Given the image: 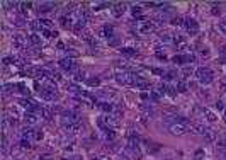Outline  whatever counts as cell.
I'll use <instances>...</instances> for the list:
<instances>
[{
  "label": "cell",
  "mask_w": 226,
  "mask_h": 160,
  "mask_svg": "<svg viewBox=\"0 0 226 160\" xmlns=\"http://www.w3.org/2000/svg\"><path fill=\"white\" fill-rule=\"evenodd\" d=\"M116 80L121 85H134V73H131L128 70H119L116 72Z\"/></svg>",
  "instance_id": "obj_1"
},
{
  "label": "cell",
  "mask_w": 226,
  "mask_h": 160,
  "mask_svg": "<svg viewBox=\"0 0 226 160\" xmlns=\"http://www.w3.org/2000/svg\"><path fill=\"white\" fill-rule=\"evenodd\" d=\"M196 77H197V80L201 84H211L212 82V72L209 68H206V67H199L196 70Z\"/></svg>",
  "instance_id": "obj_2"
},
{
  "label": "cell",
  "mask_w": 226,
  "mask_h": 160,
  "mask_svg": "<svg viewBox=\"0 0 226 160\" xmlns=\"http://www.w3.org/2000/svg\"><path fill=\"white\" fill-rule=\"evenodd\" d=\"M12 43H14L15 49H26L29 44H31V43H29V38H26V36H22V34H15L14 38H12Z\"/></svg>",
  "instance_id": "obj_3"
},
{
  "label": "cell",
  "mask_w": 226,
  "mask_h": 160,
  "mask_svg": "<svg viewBox=\"0 0 226 160\" xmlns=\"http://www.w3.org/2000/svg\"><path fill=\"white\" fill-rule=\"evenodd\" d=\"M60 67L65 72H77V65L71 58H63V60H60Z\"/></svg>",
  "instance_id": "obj_4"
},
{
  "label": "cell",
  "mask_w": 226,
  "mask_h": 160,
  "mask_svg": "<svg viewBox=\"0 0 226 160\" xmlns=\"http://www.w3.org/2000/svg\"><path fill=\"white\" fill-rule=\"evenodd\" d=\"M168 130H170L172 135L180 136V135H184V133L187 131V125H182V123H173V125L168 126Z\"/></svg>",
  "instance_id": "obj_5"
},
{
  "label": "cell",
  "mask_w": 226,
  "mask_h": 160,
  "mask_svg": "<svg viewBox=\"0 0 226 160\" xmlns=\"http://www.w3.org/2000/svg\"><path fill=\"white\" fill-rule=\"evenodd\" d=\"M155 31H157V24H155V22L146 21L139 26V33H141V34H151V33H155Z\"/></svg>",
  "instance_id": "obj_6"
},
{
  "label": "cell",
  "mask_w": 226,
  "mask_h": 160,
  "mask_svg": "<svg viewBox=\"0 0 226 160\" xmlns=\"http://www.w3.org/2000/svg\"><path fill=\"white\" fill-rule=\"evenodd\" d=\"M134 87H138V89H141V90H148L151 85L150 82L144 78V77H139V75H134Z\"/></svg>",
  "instance_id": "obj_7"
},
{
  "label": "cell",
  "mask_w": 226,
  "mask_h": 160,
  "mask_svg": "<svg viewBox=\"0 0 226 160\" xmlns=\"http://www.w3.org/2000/svg\"><path fill=\"white\" fill-rule=\"evenodd\" d=\"M39 114L38 112H31V111H26V114H24V121L27 123V126H34L38 121H39Z\"/></svg>",
  "instance_id": "obj_8"
},
{
  "label": "cell",
  "mask_w": 226,
  "mask_h": 160,
  "mask_svg": "<svg viewBox=\"0 0 226 160\" xmlns=\"http://www.w3.org/2000/svg\"><path fill=\"white\" fill-rule=\"evenodd\" d=\"M184 26H185V29L191 33V34H197L199 33V26H197V22L194 21V19H185V22H184Z\"/></svg>",
  "instance_id": "obj_9"
},
{
  "label": "cell",
  "mask_w": 226,
  "mask_h": 160,
  "mask_svg": "<svg viewBox=\"0 0 226 160\" xmlns=\"http://www.w3.org/2000/svg\"><path fill=\"white\" fill-rule=\"evenodd\" d=\"M102 121H104V125H105V128H116V126L119 125V119H116L112 114L102 116Z\"/></svg>",
  "instance_id": "obj_10"
},
{
  "label": "cell",
  "mask_w": 226,
  "mask_h": 160,
  "mask_svg": "<svg viewBox=\"0 0 226 160\" xmlns=\"http://www.w3.org/2000/svg\"><path fill=\"white\" fill-rule=\"evenodd\" d=\"M97 34L100 36V38H114V28L112 26H104V28H100L99 31H97Z\"/></svg>",
  "instance_id": "obj_11"
},
{
  "label": "cell",
  "mask_w": 226,
  "mask_h": 160,
  "mask_svg": "<svg viewBox=\"0 0 226 160\" xmlns=\"http://www.w3.org/2000/svg\"><path fill=\"white\" fill-rule=\"evenodd\" d=\"M189 130H191L194 135H202V136H204V133H206L207 128H206L204 125H201V123H191V125H189Z\"/></svg>",
  "instance_id": "obj_12"
},
{
  "label": "cell",
  "mask_w": 226,
  "mask_h": 160,
  "mask_svg": "<svg viewBox=\"0 0 226 160\" xmlns=\"http://www.w3.org/2000/svg\"><path fill=\"white\" fill-rule=\"evenodd\" d=\"M56 7V4H53V2H43V4H39V14H48V12H51L53 9Z\"/></svg>",
  "instance_id": "obj_13"
},
{
  "label": "cell",
  "mask_w": 226,
  "mask_h": 160,
  "mask_svg": "<svg viewBox=\"0 0 226 160\" xmlns=\"http://www.w3.org/2000/svg\"><path fill=\"white\" fill-rule=\"evenodd\" d=\"M126 12V4H114L112 5V15L114 17H121Z\"/></svg>",
  "instance_id": "obj_14"
},
{
  "label": "cell",
  "mask_w": 226,
  "mask_h": 160,
  "mask_svg": "<svg viewBox=\"0 0 226 160\" xmlns=\"http://www.w3.org/2000/svg\"><path fill=\"white\" fill-rule=\"evenodd\" d=\"M204 140L207 141V143H216L218 141V136H216V131L214 130H211V128H207L204 133Z\"/></svg>",
  "instance_id": "obj_15"
},
{
  "label": "cell",
  "mask_w": 226,
  "mask_h": 160,
  "mask_svg": "<svg viewBox=\"0 0 226 160\" xmlns=\"http://www.w3.org/2000/svg\"><path fill=\"white\" fill-rule=\"evenodd\" d=\"M65 130L70 135H77V133L82 130V126H80V123H68V125H65Z\"/></svg>",
  "instance_id": "obj_16"
},
{
  "label": "cell",
  "mask_w": 226,
  "mask_h": 160,
  "mask_svg": "<svg viewBox=\"0 0 226 160\" xmlns=\"http://www.w3.org/2000/svg\"><path fill=\"white\" fill-rule=\"evenodd\" d=\"M102 135H104V138L107 140V141H114L116 140V133L112 131V128H105V130H102Z\"/></svg>",
  "instance_id": "obj_17"
},
{
  "label": "cell",
  "mask_w": 226,
  "mask_h": 160,
  "mask_svg": "<svg viewBox=\"0 0 226 160\" xmlns=\"http://www.w3.org/2000/svg\"><path fill=\"white\" fill-rule=\"evenodd\" d=\"M85 22H87V19H83V17H80V15H78V21L73 24V28H71V29H73L75 33H80V31L85 28Z\"/></svg>",
  "instance_id": "obj_18"
},
{
  "label": "cell",
  "mask_w": 226,
  "mask_h": 160,
  "mask_svg": "<svg viewBox=\"0 0 226 160\" xmlns=\"http://www.w3.org/2000/svg\"><path fill=\"white\" fill-rule=\"evenodd\" d=\"M99 107H100V109H102L105 114H112V112H114V109H116L112 102H102V104H99Z\"/></svg>",
  "instance_id": "obj_19"
},
{
  "label": "cell",
  "mask_w": 226,
  "mask_h": 160,
  "mask_svg": "<svg viewBox=\"0 0 226 160\" xmlns=\"http://www.w3.org/2000/svg\"><path fill=\"white\" fill-rule=\"evenodd\" d=\"M202 114H204L206 116V119H207V121H209V123H214V121H216V114H214V112L212 111H209V109H207V107H202Z\"/></svg>",
  "instance_id": "obj_20"
},
{
  "label": "cell",
  "mask_w": 226,
  "mask_h": 160,
  "mask_svg": "<svg viewBox=\"0 0 226 160\" xmlns=\"http://www.w3.org/2000/svg\"><path fill=\"white\" fill-rule=\"evenodd\" d=\"M175 89H177V92H187V89H189V85L185 84L184 78H180V80H177V84H175Z\"/></svg>",
  "instance_id": "obj_21"
},
{
  "label": "cell",
  "mask_w": 226,
  "mask_h": 160,
  "mask_svg": "<svg viewBox=\"0 0 226 160\" xmlns=\"http://www.w3.org/2000/svg\"><path fill=\"white\" fill-rule=\"evenodd\" d=\"M39 116H41V118H44V119H51V118H53V111H51L49 107H41Z\"/></svg>",
  "instance_id": "obj_22"
},
{
  "label": "cell",
  "mask_w": 226,
  "mask_h": 160,
  "mask_svg": "<svg viewBox=\"0 0 226 160\" xmlns=\"http://www.w3.org/2000/svg\"><path fill=\"white\" fill-rule=\"evenodd\" d=\"M29 26H31V29H34V31H44V26H43L41 21H31L29 22Z\"/></svg>",
  "instance_id": "obj_23"
},
{
  "label": "cell",
  "mask_w": 226,
  "mask_h": 160,
  "mask_svg": "<svg viewBox=\"0 0 226 160\" xmlns=\"http://www.w3.org/2000/svg\"><path fill=\"white\" fill-rule=\"evenodd\" d=\"M139 109L144 112V118H150L151 114H153V107L148 106V104H141V106H139Z\"/></svg>",
  "instance_id": "obj_24"
},
{
  "label": "cell",
  "mask_w": 226,
  "mask_h": 160,
  "mask_svg": "<svg viewBox=\"0 0 226 160\" xmlns=\"http://www.w3.org/2000/svg\"><path fill=\"white\" fill-rule=\"evenodd\" d=\"M160 41L162 43H173V34H172V33H162Z\"/></svg>",
  "instance_id": "obj_25"
},
{
  "label": "cell",
  "mask_w": 226,
  "mask_h": 160,
  "mask_svg": "<svg viewBox=\"0 0 226 160\" xmlns=\"http://www.w3.org/2000/svg\"><path fill=\"white\" fill-rule=\"evenodd\" d=\"M29 43H31V44H34V46H38V44H41V36L39 34H31L29 36Z\"/></svg>",
  "instance_id": "obj_26"
},
{
  "label": "cell",
  "mask_w": 226,
  "mask_h": 160,
  "mask_svg": "<svg viewBox=\"0 0 226 160\" xmlns=\"http://www.w3.org/2000/svg\"><path fill=\"white\" fill-rule=\"evenodd\" d=\"M68 92L70 94H75V96H80V94H82V90L78 89V85H75V84H68Z\"/></svg>",
  "instance_id": "obj_27"
},
{
  "label": "cell",
  "mask_w": 226,
  "mask_h": 160,
  "mask_svg": "<svg viewBox=\"0 0 226 160\" xmlns=\"http://www.w3.org/2000/svg\"><path fill=\"white\" fill-rule=\"evenodd\" d=\"M19 7H21V12H22V14H26L29 9L32 7V4H31V2H21V4H19Z\"/></svg>",
  "instance_id": "obj_28"
},
{
  "label": "cell",
  "mask_w": 226,
  "mask_h": 160,
  "mask_svg": "<svg viewBox=\"0 0 226 160\" xmlns=\"http://www.w3.org/2000/svg\"><path fill=\"white\" fill-rule=\"evenodd\" d=\"M87 84H89L90 87H99V85H100V78L92 77V78H89V80H87Z\"/></svg>",
  "instance_id": "obj_29"
},
{
  "label": "cell",
  "mask_w": 226,
  "mask_h": 160,
  "mask_svg": "<svg viewBox=\"0 0 226 160\" xmlns=\"http://www.w3.org/2000/svg\"><path fill=\"white\" fill-rule=\"evenodd\" d=\"M121 53L126 55V56H134L138 51H136V49H133V48H123V49H121Z\"/></svg>",
  "instance_id": "obj_30"
},
{
  "label": "cell",
  "mask_w": 226,
  "mask_h": 160,
  "mask_svg": "<svg viewBox=\"0 0 226 160\" xmlns=\"http://www.w3.org/2000/svg\"><path fill=\"white\" fill-rule=\"evenodd\" d=\"M172 62L177 63V65H182V63H187V60H185V56L177 55V56H173V58H172Z\"/></svg>",
  "instance_id": "obj_31"
},
{
  "label": "cell",
  "mask_w": 226,
  "mask_h": 160,
  "mask_svg": "<svg viewBox=\"0 0 226 160\" xmlns=\"http://www.w3.org/2000/svg\"><path fill=\"white\" fill-rule=\"evenodd\" d=\"M192 73H194V68H192V67H184V68H182V75H184V78L191 77Z\"/></svg>",
  "instance_id": "obj_32"
},
{
  "label": "cell",
  "mask_w": 226,
  "mask_h": 160,
  "mask_svg": "<svg viewBox=\"0 0 226 160\" xmlns=\"http://www.w3.org/2000/svg\"><path fill=\"white\" fill-rule=\"evenodd\" d=\"M160 97H162V94H160L158 90H150V99L151 101L157 102V101H160Z\"/></svg>",
  "instance_id": "obj_33"
},
{
  "label": "cell",
  "mask_w": 226,
  "mask_h": 160,
  "mask_svg": "<svg viewBox=\"0 0 226 160\" xmlns=\"http://www.w3.org/2000/svg\"><path fill=\"white\" fill-rule=\"evenodd\" d=\"M216 146H218L219 150H225L226 148V138H219L218 141H216Z\"/></svg>",
  "instance_id": "obj_34"
},
{
  "label": "cell",
  "mask_w": 226,
  "mask_h": 160,
  "mask_svg": "<svg viewBox=\"0 0 226 160\" xmlns=\"http://www.w3.org/2000/svg\"><path fill=\"white\" fill-rule=\"evenodd\" d=\"M184 19H182V17H173V19H172V24H173V26H182V24H184Z\"/></svg>",
  "instance_id": "obj_35"
},
{
  "label": "cell",
  "mask_w": 226,
  "mask_h": 160,
  "mask_svg": "<svg viewBox=\"0 0 226 160\" xmlns=\"http://www.w3.org/2000/svg\"><path fill=\"white\" fill-rule=\"evenodd\" d=\"M104 7H109V4L107 2H104V4H94V10H102Z\"/></svg>",
  "instance_id": "obj_36"
},
{
  "label": "cell",
  "mask_w": 226,
  "mask_h": 160,
  "mask_svg": "<svg viewBox=\"0 0 226 160\" xmlns=\"http://www.w3.org/2000/svg\"><path fill=\"white\" fill-rule=\"evenodd\" d=\"M75 80H77V82L85 80V73H83V72H75Z\"/></svg>",
  "instance_id": "obj_37"
},
{
  "label": "cell",
  "mask_w": 226,
  "mask_h": 160,
  "mask_svg": "<svg viewBox=\"0 0 226 160\" xmlns=\"http://www.w3.org/2000/svg\"><path fill=\"white\" fill-rule=\"evenodd\" d=\"M185 60H187V63H196V55H192V53H189V55H185Z\"/></svg>",
  "instance_id": "obj_38"
},
{
  "label": "cell",
  "mask_w": 226,
  "mask_h": 160,
  "mask_svg": "<svg viewBox=\"0 0 226 160\" xmlns=\"http://www.w3.org/2000/svg\"><path fill=\"white\" fill-rule=\"evenodd\" d=\"M218 29L223 33V34H226V21H223V22H219L218 24Z\"/></svg>",
  "instance_id": "obj_39"
},
{
  "label": "cell",
  "mask_w": 226,
  "mask_h": 160,
  "mask_svg": "<svg viewBox=\"0 0 226 160\" xmlns=\"http://www.w3.org/2000/svg\"><path fill=\"white\" fill-rule=\"evenodd\" d=\"M139 14H141V7H133V15H134V17H136V15L138 17H141Z\"/></svg>",
  "instance_id": "obj_40"
},
{
  "label": "cell",
  "mask_w": 226,
  "mask_h": 160,
  "mask_svg": "<svg viewBox=\"0 0 226 160\" xmlns=\"http://www.w3.org/2000/svg\"><path fill=\"white\" fill-rule=\"evenodd\" d=\"M34 140H38V141L43 140V131H38V130H36L34 131Z\"/></svg>",
  "instance_id": "obj_41"
},
{
  "label": "cell",
  "mask_w": 226,
  "mask_h": 160,
  "mask_svg": "<svg viewBox=\"0 0 226 160\" xmlns=\"http://www.w3.org/2000/svg\"><path fill=\"white\" fill-rule=\"evenodd\" d=\"M202 157H204V152H202V150H197V152H196V160H202Z\"/></svg>",
  "instance_id": "obj_42"
},
{
  "label": "cell",
  "mask_w": 226,
  "mask_h": 160,
  "mask_svg": "<svg viewBox=\"0 0 226 160\" xmlns=\"http://www.w3.org/2000/svg\"><path fill=\"white\" fill-rule=\"evenodd\" d=\"M7 121H9V125H10V126H17V119H15V118H9V116H7Z\"/></svg>",
  "instance_id": "obj_43"
},
{
  "label": "cell",
  "mask_w": 226,
  "mask_h": 160,
  "mask_svg": "<svg viewBox=\"0 0 226 160\" xmlns=\"http://www.w3.org/2000/svg\"><path fill=\"white\" fill-rule=\"evenodd\" d=\"M117 43H119V39H117V38H110V39H109V44H110V46H116Z\"/></svg>",
  "instance_id": "obj_44"
},
{
  "label": "cell",
  "mask_w": 226,
  "mask_h": 160,
  "mask_svg": "<svg viewBox=\"0 0 226 160\" xmlns=\"http://www.w3.org/2000/svg\"><path fill=\"white\" fill-rule=\"evenodd\" d=\"M151 72H153L155 75H165V73H163V70H160V68H153Z\"/></svg>",
  "instance_id": "obj_45"
},
{
  "label": "cell",
  "mask_w": 226,
  "mask_h": 160,
  "mask_svg": "<svg viewBox=\"0 0 226 160\" xmlns=\"http://www.w3.org/2000/svg\"><path fill=\"white\" fill-rule=\"evenodd\" d=\"M41 22H43L44 28H49V26H51V21H48V19H41Z\"/></svg>",
  "instance_id": "obj_46"
},
{
  "label": "cell",
  "mask_w": 226,
  "mask_h": 160,
  "mask_svg": "<svg viewBox=\"0 0 226 160\" xmlns=\"http://www.w3.org/2000/svg\"><path fill=\"white\" fill-rule=\"evenodd\" d=\"M216 109H219V111H221V109H223V107H225V106H223V101H218V102H216Z\"/></svg>",
  "instance_id": "obj_47"
},
{
  "label": "cell",
  "mask_w": 226,
  "mask_h": 160,
  "mask_svg": "<svg viewBox=\"0 0 226 160\" xmlns=\"http://www.w3.org/2000/svg\"><path fill=\"white\" fill-rule=\"evenodd\" d=\"M157 58H158V60H163V62L167 60V56H165L163 53H157Z\"/></svg>",
  "instance_id": "obj_48"
},
{
  "label": "cell",
  "mask_w": 226,
  "mask_h": 160,
  "mask_svg": "<svg viewBox=\"0 0 226 160\" xmlns=\"http://www.w3.org/2000/svg\"><path fill=\"white\" fill-rule=\"evenodd\" d=\"M207 55H209V49H201V56H207Z\"/></svg>",
  "instance_id": "obj_49"
},
{
  "label": "cell",
  "mask_w": 226,
  "mask_h": 160,
  "mask_svg": "<svg viewBox=\"0 0 226 160\" xmlns=\"http://www.w3.org/2000/svg\"><path fill=\"white\" fill-rule=\"evenodd\" d=\"M39 159H41V160H51V157H49V155H41Z\"/></svg>",
  "instance_id": "obj_50"
},
{
  "label": "cell",
  "mask_w": 226,
  "mask_h": 160,
  "mask_svg": "<svg viewBox=\"0 0 226 160\" xmlns=\"http://www.w3.org/2000/svg\"><path fill=\"white\" fill-rule=\"evenodd\" d=\"M211 12H212V14H214V15H219V9H216V7H214V9H212V10H211Z\"/></svg>",
  "instance_id": "obj_51"
},
{
  "label": "cell",
  "mask_w": 226,
  "mask_h": 160,
  "mask_svg": "<svg viewBox=\"0 0 226 160\" xmlns=\"http://www.w3.org/2000/svg\"><path fill=\"white\" fill-rule=\"evenodd\" d=\"M65 160H78V157H70V159H65Z\"/></svg>",
  "instance_id": "obj_52"
},
{
  "label": "cell",
  "mask_w": 226,
  "mask_h": 160,
  "mask_svg": "<svg viewBox=\"0 0 226 160\" xmlns=\"http://www.w3.org/2000/svg\"><path fill=\"white\" fill-rule=\"evenodd\" d=\"M223 160H226V153H225V157H223Z\"/></svg>",
  "instance_id": "obj_53"
},
{
  "label": "cell",
  "mask_w": 226,
  "mask_h": 160,
  "mask_svg": "<svg viewBox=\"0 0 226 160\" xmlns=\"http://www.w3.org/2000/svg\"><path fill=\"white\" fill-rule=\"evenodd\" d=\"M225 118H226V111H225Z\"/></svg>",
  "instance_id": "obj_54"
}]
</instances>
